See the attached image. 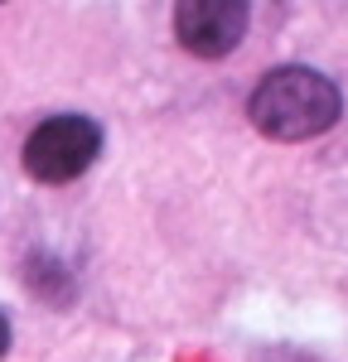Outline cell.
Returning a JSON list of instances; mask_svg holds the SVG:
<instances>
[{"label": "cell", "instance_id": "1", "mask_svg": "<svg viewBox=\"0 0 348 362\" xmlns=\"http://www.w3.org/2000/svg\"><path fill=\"white\" fill-rule=\"evenodd\" d=\"M247 116L266 140H315L329 126H339L344 116V92L315 68H271L252 97H247Z\"/></svg>", "mask_w": 348, "mask_h": 362}, {"label": "cell", "instance_id": "2", "mask_svg": "<svg viewBox=\"0 0 348 362\" xmlns=\"http://www.w3.org/2000/svg\"><path fill=\"white\" fill-rule=\"evenodd\" d=\"M102 155V126L83 112H63L39 121L25 140V169L39 184H73Z\"/></svg>", "mask_w": 348, "mask_h": 362}, {"label": "cell", "instance_id": "3", "mask_svg": "<svg viewBox=\"0 0 348 362\" xmlns=\"http://www.w3.org/2000/svg\"><path fill=\"white\" fill-rule=\"evenodd\" d=\"M252 25L247 0H179L174 5V39L194 58H228Z\"/></svg>", "mask_w": 348, "mask_h": 362}, {"label": "cell", "instance_id": "4", "mask_svg": "<svg viewBox=\"0 0 348 362\" xmlns=\"http://www.w3.org/2000/svg\"><path fill=\"white\" fill-rule=\"evenodd\" d=\"M5 353H10V319L0 314V358H5Z\"/></svg>", "mask_w": 348, "mask_h": 362}]
</instances>
